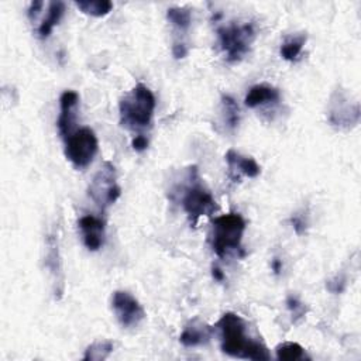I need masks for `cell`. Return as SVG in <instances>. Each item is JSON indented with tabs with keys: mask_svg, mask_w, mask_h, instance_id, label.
<instances>
[{
	"mask_svg": "<svg viewBox=\"0 0 361 361\" xmlns=\"http://www.w3.org/2000/svg\"><path fill=\"white\" fill-rule=\"evenodd\" d=\"M286 306H288L289 312L292 313V317H293L295 322H296L298 319L303 317V314H305V312H306L303 303H302L298 298H295V296H289V298L286 299Z\"/></svg>",
	"mask_w": 361,
	"mask_h": 361,
	"instance_id": "cell-23",
	"label": "cell"
},
{
	"mask_svg": "<svg viewBox=\"0 0 361 361\" xmlns=\"http://www.w3.org/2000/svg\"><path fill=\"white\" fill-rule=\"evenodd\" d=\"M113 343L110 340L94 341L85 350L83 360L85 361H103L113 353Z\"/></svg>",
	"mask_w": 361,
	"mask_h": 361,
	"instance_id": "cell-19",
	"label": "cell"
},
{
	"mask_svg": "<svg viewBox=\"0 0 361 361\" xmlns=\"http://www.w3.org/2000/svg\"><path fill=\"white\" fill-rule=\"evenodd\" d=\"M63 11H65L63 1H51L49 3L47 16L42 18V21L39 23L38 30H37L39 38L44 39V38L49 37V34L52 32L54 27L58 25V23L61 21V18L63 16Z\"/></svg>",
	"mask_w": 361,
	"mask_h": 361,
	"instance_id": "cell-16",
	"label": "cell"
},
{
	"mask_svg": "<svg viewBox=\"0 0 361 361\" xmlns=\"http://www.w3.org/2000/svg\"><path fill=\"white\" fill-rule=\"evenodd\" d=\"M306 39H307V37L303 32L288 37L281 45V51H279L281 56L285 61H289V62L296 61L299 58V55L302 54V49L306 44Z\"/></svg>",
	"mask_w": 361,
	"mask_h": 361,
	"instance_id": "cell-17",
	"label": "cell"
},
{
	"mask_svg": "<svg viewBox=\"0 0 361 361\" xmlns=\"http://www.w3.org/2000/svg\"><path fill=\"white\" fill-rule=\"evenodd\" d=\"M111 309L116 314V319L124 329L137 327L145 319V312H144L142 306L127 290L113 292Z\"/></svg>",
	"mask_w": 361,
	"mask_h": 361,
	"instance_id": "cell-9",
	"label": "cell"
},
{
	"mask_svg": "<svg viewBox=\"0 0 361 361\" xmlns=\"http://www.w3.org/2000/svg\"><path fill=\"white\" fill-rule=\"evenodd\" d=\"M216 327L220 333V347L224 354L241 360H271L267 345L261 340L252 338L247 333V323L237 313H224L219 319Z\"/></svg>",
	"mask_w": 361,
	"mask_h": 361,
	"instance_id": "cell-1",
	"label": "cell"
},
{
	"mask_svg": "<svg viewBox=\"0 0 361 361\" xmlns=\"http://www.w3.org/2000/svg\"><path fill=\"white\" fill-rule=\"evenodd\" d=\"M245 231V220L238 213H227L216 217L212 223L210 243L217 257L224 258L231 252L241 251V240Z\"/></svg>",
	"mask_w": 361,
	"mask_h": 361,
	"instance_id": "cell-4",
	"label": "cell"
},
{
	"mask_svg": "<svg viewBox=\"0 0 361 361\" xmlns=\"http://www.w3.org/2000/svg\"><path fill=\"white\" fill-rule=\"evenodd\" d=\"M79 103V94L75 90H65L59 97V116L56 120V127L59 135L66 140L75 130L76 121V107Z\"/></svg>",
	"mask_w": 361,
	"mask_h": 361,
	"instance_id": "cell-10",
	"label": "cell"
},
{
	"mask_svg": "<svg viewBox=\"0 0 361 361\" xmlns=\"http://www.w3.org/2000/svg\"><path fill=\"white\" fill-rule=\"evenodd\" d=\"M213 329L199 319L190 320L179 336V341L185 347H197L207 344L212 338Z\"/></svg>",
	"mask_w": 361,
	"mask_h": 361,
	"instance_id": "cell-14",
	"label": "cell"
},
{
	"mask_svg": "<svg viewBox=\"0 0 361 361\" xmlns=\"http://www.w3.org/2000/svg\"><path fill=\"white\" fill-rule=\"evenodd\" d=\"M279 99L281 93L278 89L268 85H255L248 90L244 103L247 107L255 109L258 106H264L268 103H278Z\"/></svg>",
	"mask_w": 361,
	"mask_h": 361,
	"instance_id": "cell-15",
	"label": "cell"
},
{
	"mask_svg": "<svg viewBox=\"0 0 361 361\" xmlns=\"http://www.w3.org/2000/svg\"><path fill=\"white\" fill-rule=\"evenodd\" d=\"M172 55L176 58V59H180V58H185L188 55V48L185 44H173L172 47Z\"/></svg>",
	"mask_w": 361,
	"mask_h": 361,
	"instance_id": "cell-26",
	"label": "cell"
},
{
	"mask_svg": "<svg viewBox=\"0 0 361 361\" xmlns=\"http://www.w3.org/2000/svg\"><path fill=\"white\" fill-rule=\"evenodd\" d=\"M221 106L224 111V123L230 130L237 128L240 123V109L237 102L230 96V94H223L221 96Z\"/></svg>",
	"mask_w": 361,
	"mask_h": 361,
	"instance_id": "cell-22",
	"label": "cell"
},
{
	"mask_svg": "<svg viewBox=\"0 0 361 361\" xmlns=\"http://www.w3.org/2000/svg\"><path fill=\"white\" fill-rule=\"evenodd\" d=\"M42 6H44L42 1H32V3H31L30 8H28V17H30V20L34 21V20L37 18V16H38V13L41 11Z\"/></svg>",
	"mask_w": 361,
	"mask_h": 361,
	"instance_id": "cell-27",
	"label": "cell"
},
{
	"mask_svg": "<svg viewBox=\"0 0 361 361\" xmlns=\"http://www.w3.org/2000/svg\"><path fill=\"white\" fill-rule=\"evenodd\" d=\"M275 351H276V358L282 361H296V360L309 358L306 355L305 348L299 343H293V341L279 344L275 348Z\"/></svg>",
	"mask_w": 361,
	"mask_h": 361,
	"instance_id": "cell-20",
	"label": "cell"
},
{
	"mask_svg": "<svg viewBox=\"0 0 361 361\" xmlns=\"http://www.w3.org/2000/svg\"><path fill=\"white\" fill-rule=\"evenodd\" d=\"M217 37L221 51L228 62L241 61L250 51L255 39V28L251 23H231L217 28Z\"/></svg>",
	"mask_w": 361,
	"mask_h": 361,
	"instance_id": "cell-5",
	"label": "cell"
},
{
	"mask_svg": "<svg viewBox=\"0 0 361 361\" xmlns=\"http://www.w3.org/2000/svg\"><path fill=\"white\" fill-rule=\"evenodd\" d=\"M290 224H292L295 233L299 234V235L303 234L305 230H306V221L299 214H295V216L290 217Z\"/></svg>",
	"mask_w": 361,
	"mask_h": 361,
	"instance_id": "cell-25",
	"label": "cell"
},
{
	"mask_svg": "<svg viewBox=\"0 0 361 361\" xmlns=\"http://www.w3.org/2000/svg\"><path fill=\"white\" fill-rule=\"evenodd\" d=\"M224 158H226V162L228 164L230 175L235 182L241 179V175L248 178H257L261 173L259 165L251 157H244L234 149H228Z\"/></svg>",
	"mask_w": 361,
	"mask_h": 361,
	"instance_id": "cell-13",
	"label": "cell"
},
{
	"mask_svg": "<svg viewBox=\"0 0 361 361\" xmlns=\"http://www.w3.org/2000/svg\"><path fill=\"white\" fill-rule=\"evenodd\" d=\"M212 275H213V278H214L217 282H221V281L224 279V274H223V271H221L219 267H213V268H212Z\"/></svg>",
	"mask_w": 361,
	"mask_h": 361,
	"instance_id": "cell-28",
	"label": "cell"
},
{
	"mask_svg": "<svg viewBox=\"0 0 361 361\" xmlns=\"http://www.w3.org/2000/svg\"><path fill=\"white\" fill-rule=\"evenodd\" d=\"M155 106V96L149 87L142 83L135 85L118 103L120 124L127 130L138 133L148 128L152 123Z\"/></svg>",
	"mask_w": 361,
	"mask_h": 361,
	"instance_id": "cell-2",
	"label": "cell"
},
{
	"mask_svg": "<svg viewBox=\"0 0 361 361\" xmlns=\"http://www.w3.org/2000/svg\"><path fill=\"white\" fill-rule=\"evenodd\" d=\"M271 267H272V271H274L275 274H279V272L282 271V261H281L279 258H274Z\"/></svg>",
	"mask_w": 361,
	"mask_h": 361,
	"instance_id": "cell-29",
	"label": "cell"
},
{
	"mask_svg": "<svg viewBox=\"0 0 361 361\" xmlns=\"http://www.w3.org/2000/svg\"><path fill=\"white\" fill-rule=\"evenodd\" d=\"M83 244L89 251H97L104 243V221L96 216L86 214L78 220Z\"/></svg>",
	"mask_w": 361,
	"mask_h": 361,
	"instance_id": "cell-12",
	"label": "cell"
},
{
	"mask_svg": "<svg viewBox=\"0 0 361 361\" xmlns=\"http://www.w3.org/2000/svg\"><path fill=\"white\" fill-rule=\"evenodd\" d=\"M169 23L180 31H186L192 23V13L188 7H171L166 11Z\"/></svg>",
	"mask_w": 361,
	"mask_h": 361,
	"instance_id": "cell-21",
	"label": "cell"
},
{
	"mask_svg": "<svg viewBox=\"0 0 361 361\" xmlns=\"http://www.w3.org/2000/svg\"><path fill=\"white\" fill-rule=\"evenodd\" d=\"M47 251H45V267L48 268L52 279H54V293L55 296H61L63 292V272H62V261L59 255L58 237L55 234H49L47 237Z\"/></svg>",
	"mask_w": 361,
	"mask_h": 361,
	"instance_id": "cell-11",
	"label": "cell"
},
{
	"mask_svg": "<svg viewBox=\"0 0 361 361\" xmlns=\"http://www.w3.org/2000/svg\"><path fill=\"white\" fill-rule=\"evenodd\" d=\"M75 6L85 14L92 17H103L113 8V3L109 0H80L75 1Z\"/></svg>",
	"mask_w": 361,
	"mask_h": 361,
	"instance_id": "cell-18",
	"label": "cell"
},
{
	"mask_svg": "<svg viewBox=\"0 0 361 361\" xmlns=\"http://www.w3.org/2000/svg\"><path fill=\"white\" fill-rule=\"evenodd\" d=\"M180 203L193 226L200 217L210 216L216 210L214 197L202 180L196 165L186 169L185 183L180 186Z\"/></svg>",
	"mask_w": 361,
	"mask_h": 361,
	"instance_id": "cell-3",
	"label": "cell"
},
{
	"mask_svg": "<svg viewBox=\"0 0 361 361\" xmlns=\"http://www.w3.org/2000/svg\"><path fill=\"white\" fill-rule=\"evenodd\" d=\"M327 116L331 126L344 130L351 128L360 121V104L353 102L344 90L337 89L330 97Z\"/></svg>",
	"mask_w": 361,
	"mask_h": 361,
	"instance_id": "cell-8",
	"label": "cell"
},
{
	"mask_svg": "<svg viewBox=\"0 0 361 361\" xmlns=\"http://www.w3.org/2000/svg\"><path fill=\"white\" fill-rule=\"evenodd\" d=\"M65 141V157L78 169L86 168L99 151V141L90 127L75 130Z\"/></svg>",
	"mask_w": 361,
	"mask_h": 361,
	"instance_id": "cell-6",
	"label": "cell"
},
{
	"mask_svg": "<svg viewBox=\"0 0 361 361\" xmlns=\"http://www.w3.org/2000/svg\"><path fill=\"white\" fill-rule=\"evenodd\" d=\"M131 147H133L134 151L141 152V151L147 149V147H148V138H147L144 134H137V135L133 138V141H131Z\"/></svg>",
	"mask_w": 361,
	"mask_h": 361,
	"instance_id": "cell-24",
	"label": "cell"
},
{
	"mask_svg": "<svg viewBox=\"0 0 361 361\" xmlns=\"http://www.w3.org/2000/svg\"><path fill=\"white\" fill-rule=\"evenodd\" d=\"M120 193L121 189L117 183L116 168L113 164L104 162L90 180L87 195L102 210H104L118 199Z\"/></svg>",
	"mask_w": 361,
	"mask_h": 361,
	"instance_id": "cell-7",
	"label": "cell"
}]
</instances>
